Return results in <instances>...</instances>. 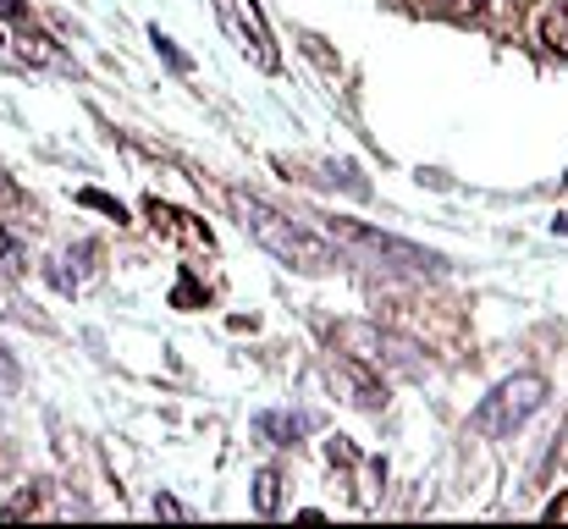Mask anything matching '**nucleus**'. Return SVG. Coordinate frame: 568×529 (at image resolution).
<instances>
[{"label": "nucleus", "mask_w": 568, "mask_h": 529, "mask_svg": "<svg viewBox=\"0 0 568 529\" xmlns=\"http://www.w3.org/2000/svg\"><path fill=\"white\" fill-rule=\"evenodd\" d=\"M232 210H237L243 232H254L282 265H298V271H332V265H337V254H332L310 226L287 221L282 210H271V204H260V199H243V193H232Z\"/></svg>", "instance_id": "1"}, {"label": "nucleus", "mask_w": 568, "mask_h": 529, "mask_svg": "<svg viewBox=\"0 0 568 529\" xmlns=\"http://www.w3.org/2000/svg\"><path fill=\"white\" fill-rule=\"evenodd\" d=\"M215 17H221L226 39H232L260 72H276V67H282L276 39H271V28H265V17H260V0H215Z\"/></svg>", "instance_id": "2"}, {"label": "nucleus", "mask_w": 568, "mask_h": 529, "mask_svg": "<svg viewBox=\"0 0 568 529\" xmlns=\"http://www.w3.org/2000/svg\"><path fill=\"white\" fill-rule=\"evenodd\" d=\"M541 397H547V380H541V375H519V380H508V386L491 391V403L475 414V425H480L486 436H503V430H514L525 414H536Z\"/></svg>", "instance_id": "3"}, {"label": "nucleus", "mask_w": 568, "mask_h": 529, "mask_svg": "<svg viewBox=\"0 0 568 529\" xmlns=\"http://www.w3.org/2000/svg\"><path fill=\"white\" fill-rule=\"evenodd\" d=\"M144 215H150V226L161 232V237H178V243H189V248H215V237H210V226L199 221V215H189V210H172V204H161V199H150L144 204Z\"/></svg>", "instance_id": "4"}, {"label": "nucleus", "mask_w": 568, "mask_h": 529, "mask_svg": "<svg viewBox=\"0 0 568 529\" xmlns=\"http://www.w3.org/2000/svg\"><path fill=\"white\" fill-rule=\"evenodd\" d=\"M541 44L568 61V6H552V11L541 17Z\"/></svg>", "instance_id": "5"}, {"label": "nucleus", "mask_w": 568, "mask_h": 529, "mask_svg": "<svg viewBox=\"0 0 568 529\" xmlns=\"http://www.w3.org/2000/svg\"><path fill=\"white\" fill-rule=\"evenodd\" d=\"M17 44H22V61H39V67H67V55H61V50H50V39H44V33H22Z\"/></svg>", "instance_id": "6"}, {"label": "nucleus", "mask_w": 568, "mask_h": 529, "mask_svg": "<svg viewBox=\"0 0 568 529\" xmlns=\"http://www.w3.org/2000/svg\"><path fill=\"white\" fill-rule=\"evenodd\" d=\"M436 17H453V22H469V17H480L486 11V0H425Z\"/></svg>", "instance_id": "7"}, {"label": "nucleus", "mask_w": 568, "mask_h": 529, "mask_svg": "<svg viewBox=\"0 0 568 529\" xmlns=\"http://www.w3.org/2000/svg\"><path fill=\"white\" fill-rule=\"evenodd\" d=\"M254 486H260V491H254V502H260V513H276V486H282V480H276V475L265 469V475H260Z\"/></svg>", "instance_id": "8"}, {"label": "nucleus", "mask_w": 568, "mask_h": 529, "mask_svg": "<svg viewBox=\"0 0 568 529\" xmlns=\"http://www.w3.org/2000/svg\"><path fill=\"white\" fill-rule=\"evenodd\" d=\"M78 199H83V204H89V210H105V215H116V221H128V210H122V204H116V199H105V193H94V187H83V193H78Z\"/></svg>", "instance_id": "9"}, {"label": "nucleus", "mask_w": 568, "mask_h": 529, "mask_svg": "<svg viewBox=\"0 0 568 529\" xmlns=\"http://www.w3.org/2000/svg\"><path fill=\"white\" fill-rule=\"evenodd\" d=\"M22 11H28L22 0H0V17H22Z\"/></svg>", "instance_id": "10"}, {"label": "nucleus", "mask_w": 568, "mask_h": 529, "mask_svg": "<svg viewBox=\"0 0 568 529\" xmlns=\"http://www.w3.org/2000/svg\"><path fill=\"white\" fill-rule=\"evenodd\" d=\"M0 380H17V364L6 358V348H0Z\"/></svg>", "instance_id": "11"}]
</instances>
